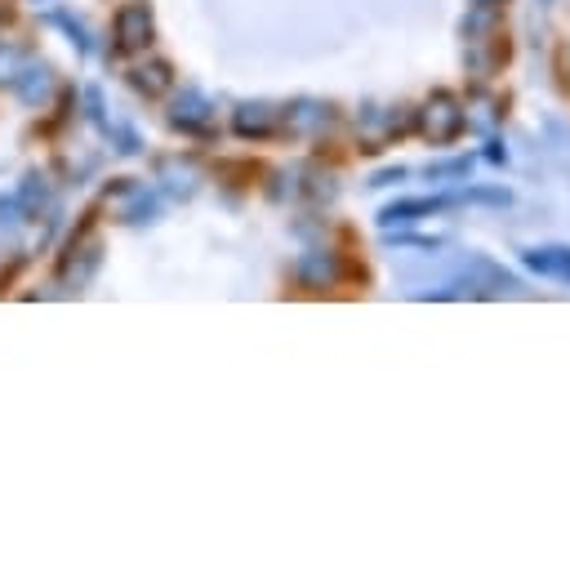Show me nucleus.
Masks as SVG:
<instances>
[{
  "instance_id": "nucleus-1",
  "label": "nucleus",
  "mask_w": 570,
  "mask_h": 566,
  "mask_svg": "<svg viewBox=\"0 0 570 566\" xmlns=\"http://www.w3.org/2000/svg\"><path fill=\"white\" fill-rule=\"evenodd\" d=\"M414 125L432 143H454L468 129V111H463V103L450 89H432V98L423 103V111H414Z\"/></svg>"
},
{
  "instance_id": "nucleus-2",
  "label": "nucleus",
  "mask_w": 570,
  "mask_h": 566,
  "mask_svg": "<svg viewBox=\"0 0 570 566\" xmlns=\"http://www.w3.org/2000/svg\"><path fill=\"white\" fill-rule=\"evenodd\" d=\"M508 58H512V45H508V31H503V27H494V31L468 40V71L481 76V80L494 76Z\"/></svg>"
},
{
  "instance_id": "nucleus-3",
  "label": "nucleus",
  "mask_w": 570,
  "mask_h": 566,
  "mask_svg": "<svg viewBox=\"0 0 570 566\" xmlns=\"http://www.w3.org/2000/svg\"><path fill=\"white\" fill-rule=\"evenodd\" d=\"M521 263L539 276H557V281H570V245H534L521 254Z\"/></svg>"
},
{
  "instance_id": "nucleus-4",
  "label": "nucleus",
  "mask_w": 570,
  "mask_h": 566,
  "mask_svg": "<svg viewBox=\"0 0 570 566\" xmlns=\"http://www.w3.org/2000/svg\"><path fill=\"white\" fill-rule=\"evenodd\" d=\"M450 205V196H410V201H396V205H387L383 214H379V223H410V218H419V214H436V209H445Z\"/></svg>"
},
{
  "instance_id": "nucleus-5",
  "label": "nucleus",
  "mask_w": 570,
  "mask_h": 566,
  "mask_svg": "<svg viewBox=\"0 0 570 566\" xmlns=\"http://www.w3.org/2000/svg\"><path fill=\"white\" fill-rule=\"evenodd\" d=\"M454 201H490V205H508L512 196H508L503 187H463Z\"/></svg>"
},
{
  "instance_id": "nucleus-6",
  "label": "nucleus",
  "mask_w": 570,
  "mask_h": 566,
  "mask_svg": "<svg viewBox=\"0 0 570 566\" xmlns=\"http://www.w3.org/2000/svg\"><path fill=\"white\" fill-rule=\"evenodd\" d=\"M468 165H472V156H459V160H436V165H428V178H454V174H468Z\"/></svg>"
},
{
  "instance_id": "nucleus-7",
  "label": "nucleus",
  "mask_w": 570,
  "mask_h": 566,
  "mask_svg": "<svg viewBox=\"0 0 570 566\" xmlns=\"http://www.w3.org/2000/svg\"><path fill=\"white\" fill-rule=\"evenodd\" d=\"M401 178H405V169L396 165V169H383V174H379L374 183H379V187H387V183H401Z\"/></svg>"
},
{
  "instance_id": "nucleus-8",
  "label": "nucleus",
  "mask_w": 570,
  "mask_h": 566,
  "mask_svg": "<svg viewBox=\"0 0 570 566\" xmlns=\"http://www.w3.org/2000/svg\"><path fill=\"white\" fill-rule=\"evenodd\" d=\"M485 160H494V165H503V160H508V152H503L499 143H490V152H485Z\"/></svg>"
},
{
  "instance_id": "nucleus-9",
  "label": "nucleus",
  "mask_w": 570,
  "mask_h": 566,
  "mask_svg": "<svg viewBox=\"0 0 570 566\" xmlns=\"http://www.w3.org/2000/svg\"><path fill=\"white\" fill-rule=\"evenodd\" d=\"M472 4H485V9H503V0H472Z\"/></svg>"
},
{
  "instance_id": "nucleus-10",
  "label": "nucleus",
  "mask_w": 570,
  "mask_h": 566,
  "mask_svg": "<svg viewBox=\"0 0 570 566\" xmlns=\"http://www.w3.org/2000/svg\"><path fill=\"white\" fill-rule=\"evenodd\" d=\"M561 58H566V62H570V45H566V53H561Z\"/></svg>"
}]
</instances>
